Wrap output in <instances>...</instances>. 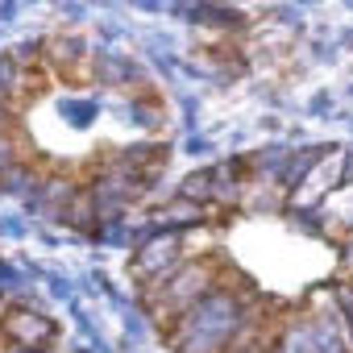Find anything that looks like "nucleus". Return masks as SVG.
I'll use <instances>...</instances> for the list:
<instances>
[{"label": "nucleus", "mask_w": 353, "mask_h": 353, "mask_svg": "<svg viewBox=\"0 0 353 353\" xmlns=\"http://www.w3.org/2000/svg\"><path fill=\"white\" fill-rule=\"evenodd\" d=\"M245 328V299L212 287L192 312L174 320V349L179 353H229Z\"/></svg>", "instance_id": "nucleus-1"}, {"label": "nucleus", "mask_w": 353, "mask_h": 353, "mask_svg": "<svg viewBox=\"0 0 353 353\" xmlns=\"http://www.w3.org/2000/svg\"><path fill=\"white\" fill-rule=\"evenodd\" d=\"M212 287H216V270H212V262H208V258H188L179 270H174V274L154 291V316H158L162 324L179 320V316L192 312Z\"/></svg>", "instance_id": "nucleus-2"}, {"label": "nucleus", "mask_w": 353, "mask_h": 353, "mask_svg": "<svg viewBox=\"0 0 353 353\" xmlns=\"http://www.w3.org/2000/svg\"><path fill=\"white\" fill-rule=\"evenodd\" d=\"M188 258H183V233L179 229H162V233H150L137 250V274L158 291L174 270H179Z\"/></svg>", "instance_id": "nucleus-3"}, {"label": "nucleus", "mask_w": 353, "mask_h": 353, "mask_svg": "<svg viewBox=\"0 0 353 353\" xmlns=\"http://www.w3.org/2000/svg\"><path fill=\"white\" fill-rule=\"evenodd\" d=\"M0 332L9 336V345H21V349H46L54 341V324L34 312V307H13L0 320Z\"/></svg>", "instance_id": "nucleus-4"}, {"label": "nucleus", "mask_w": 353, "mask_h": 353, "mask_svg": "<svg viewBox=\"0 0 353 353\" xmlns=\"http://www.w3.org/2000/svg\"><path fill=\"white\" fill-rule=\"evenodd\" d=\"M100 79H108V83H129V79H137V71H133V63H125V59H117V54H100Z\"/></svg>", "instance_id": "nucleus-5"}, {"label": "nucleus", "mask_w": 353, "mask_h": 353, "mask_svg": "<svg viewBox=\"0 0 353 353\" xmlns=\"http://www.w3.org/2000/svg\"><path fill=\"white\" fill-rule=\"evenodd\" d=\"M13 166H17V145H13L9 133H0V174L13 170Z\"/></svg>", "instance_id": "nucleus-6"}, {"label": "nucleus", "mask_w": 353, "mask_h": 353, "mask_svg": "<svg viewBox=\"0 0 353 353\" xmlns=\"http://www.w3.org/2000/svg\"><path fill=\"white\" fill-rule=\"evenodd\" d=\"M229 353H274V349H266L262 341H250V336H245V328H241V341H237Z\"/></svg>", "instance_id": "nucleus-7"}, {"label": "nucleus", "mask_w": 353, "mask_h": 353, "mask_svg": "<svg viewBox=\"0 0 353 353\" xmlns=\"http://www.w3.org/2000/svg\"><path fill=\"white\" fill-rule=\"evenodd\" d=\"M0 353H46V349H21V345H9V349H0Z\"/></svg>", "instance_id": "nucleus-8"}, {"label": "nucleus", "mask_w": 353, "mask_h": 353, "mask_svg": "<svg viewBox=\"0 0 353 353\" xmlns=\"http://www.w3.org/2000/svg\"><path fill=\"white\" fill-rule=\"evenodd\" d=\"M5 121H9V112H5V108H0V125H5Z\"/></svg>", "instance_id": "nucleus-9"}]
</instances>
